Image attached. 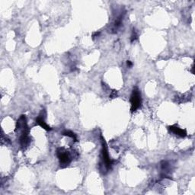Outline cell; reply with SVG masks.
Returning a JSON list of instances; mask_svg holds the SVG:
<instances>
[{"label":"cell","mask_w":195,"mask_h":195,"mask_svg":"<svg viewBox=\"0 0 195 195\" xmlns=\"http://www.w3.org/2000/svg\"><path fill=\"white\" fill-rule=\"evenodd\" d=\"M101 142H102V162L100 163V169L103 173H106L111 168L114 161L110 158L108 150L107 143L102 136H101Z\"/></svg>","instance_id":"cell-1"},{"label":"cell","mask_w":195,"mask_h":195,"mask_svg":"<svg viewBox=\"0 0 195 195\" xmlns=\"http://www.w3.org/2000/svg\"><path fill=\"white\" fill-rule=\"evenodd\" d=\"M57 155L61 168H66L72 162V156H71L70 153L63 147H60V148L57 149Z\"/></svg>","instance_id":"cell-2"},{"label":"cell","mask_w":195,"mask_h":195,"mask_svg":"<svg viewBox=\"0 0 195 195\" xmlns=\"http://www.w3.org/2000/svg\"><path fill=\"white\" fill-rule=\"evenodd\" d=\"M130 104H131V112H135L138 110L142 105L141 92L137 87L134 88L130 95Z\"/></svg>","instance_id":"cell-3"},{"label":"cell","mask_w":195,"mask_h":195,"mask_svg":"<svg viewBox=\"0 0 195 195\" xmlns=\"http://www.w3.org/2000/svg\"><path fill=\"white\" fill-rule=\"evenodd\" d=\"M46 115L47 114H46L45 110H44V109H43V110L40 111V113L39 114V115L37 116V118H36V124H37V125L40 126V127H41L43 129H44V130L49 131V130H51L52 128L50 127V126L47 125V123H46V122H45Z\"/></svg>","instance_id":"cell-4"},{"label":"cell","mask_w":195,"mask_h":195,"mask_svg":"<svg viewBox=\"0 0 195 195\" xmlns=\"http://www.w3.org/2000/svg\"><path fill=\"white\" fill-rule=\"evenodd\" d=\"M28 128L27 124V119L25 115H22L19 118L18 121L16 123V128H15V131H23L25 129Z\"/></svg>","instance_id":"cell-5"},{"label":"cell","mask_w":195,"mask_h":195,"mask_svg":"<svg viewBox=\"0 0 195 195\" xmlns=\"http://www.w3.org/2000/svg\"><path fill=\"white\" fill-rule=\"evenodd\" d=\"M168 129L170 133H172V134H174L175 135L179 136V137H185L187 136V132H186V130L179 128V127L176 125L170 126V127H168Z\"/></svg>","instance_id":"cell-6"},{"label":"cell","mask_w":195,"mask_h":195,"mask_svg":"<svg viewBox=\"0 0 195 195\" xmlns=\"http://www.w3.org/2000/svg\"><path fill=\"white\" fill-rule=\"evenodd\" d=\"M63 135L64 136H66V137H70V138H72L74 141H77V137L75 134H74L73 132L69 131V130H66V131L63 132Z\"/></svg>","instance_id":"cell-7"},{"label":"cell","mask_w":195,"mask_h":195,"mask_svg":"<svg viewBox=\"0 0 195 195\" xmlns=\"http://www.w3.org/2000/svg\"><path fill=\"white\" fill-rule=\"evenodd\" d=\"M137 38H138V34H137V32L135 29H134V30H133V31H132L130 40H131V42H134V41H135Z\"/></svg>","instance_id":"cell-8"},{"label":"cell","mask_w":195,"mask_h":195,"mask_svg":"<svg viewBox=\"0 0 195 195\" xmlns=\"http://www.w3.org/2000/svg\"><path fill=\"white\" fill-rule=\"evenodd\" d=\"M1 142H2V144H5V145H7L8 143H10V140H9V139H8L6 137H5L3 134L2 135Z\"/></svg>","instance_id":"cell-9"},{"label":"cell","mask_w":195,"mask_h":195,"mask_svg":"<svg viewBox=\"0 0 195 195\" xmlns=\"http://www.w3.org/2000/svg\"><path fill=\"white\" fill-rule=\"evenodd\" d=\"M117 96V91L113 90L111 92V94H110V98H111V99H114V98H116Z\"/></svg>","instance_id":"cell-10"},{"label":"cell","mask_w":195,"mask_h":195,"mask_svg":"<svg viewBox=\"0 0 195 195\" xmlns=\"http://www.w3.org/2000/svg\"><path fill=\"white\" fill-rule=\"evenodd\" d=\"M127 67H129V68H131V67L133 66V63H132L131 61H130V60H127Z\"/></svg>","instance_id":"cell-11"},{"label":"cell","mask_w":195,"mask_h":195,"mask_svg":"<svg viewBox=\"0 0 195 195\" xmlns=\"http://www.w3.org/2000/svg\"><path fill=\"white\" fill-rule=\"evenodd\" d=\"M99 34H100V32H95V33H94L93 35H92V38H94V37H98Z\"/></svg>","instance_id":"cell-12"}]
</instances>
